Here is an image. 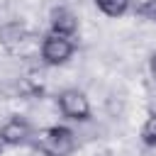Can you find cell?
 <instances>
[{"label": "cell", "mask_w": 156, "mask_h": 156, "mask_svg": "<svg viewBox=\"0 0 156 156\" xmlns=\"http://www.w3.org/2000/svg\"><path fill=\"white\" fill-rule=\"evenodd\" d=\"M32 146L44 156H71L76 149V136L68 127H44L32 134Z\"/></svg>", "instance_id": "cell-1"}, {"label": "cell", "mask_w": 156, "mask_h": 156, "mask_svg": "<svg viewBox=\"0 0 156 156\" xmlns=\"http://www.w3.org/2000/svg\"><path fill=\"white\" fill-rule=\"evenodd\" d=\"M71 56H73V41H71V37L51 32V34H46L41 39V58L49 66H61Z\"/></svg>", "instance_id": "cell-2"}, {"label": "cell", "mask_w": 156, "mask_h": 156, "mask_svg": "<svg viewBox=\"0 0 156 156\" xmlns=\"http://www.w3.org/2000/svg\"><path fill=\"white\" fill-rule=\"evenodd\" d=\"M58 110L63 117H68L73 122H83L90 117V102L78 88H68L58 95Z\"/></svg>", "instance_id": "cell-3"}, {"label": "cell", "mask_w": 156, "mask_h": 156, "mask_svg": "<svg viewBox=\"0 0 156 156\" xmlns=\"http://www.w3.org/2000/svg\"><path fill=\"white\" fill-rule=\"evenodd\" d=\"M32 39H34V37L27 32V27H24L22 22H5V24L0 27V44H2L10 54H17L20 46L27 44V41H32Z\"/></svg>", "instance_id": "cell-4"}, {"label": "cell", "mask_w": 156, "mask_h": 156, "mask_svg": "<svg viewBox=\"0 0 156 156\" xmlns=\"http://www.w3.org/2000/svg\"><path fill=\"white\" fill-rule=\"evenodd\" d=\"M0 136L5 139L7 146H20V144L32 139V129H29V124L22 117H12V119H7L0 127Z\"/></svg>", "instance_id": "cell-5"}, {"label": "cell", "mask_w": 156, "mask_h": 156, "mask_svg": "<svg viewBox=\"0 0 156 156\" xmlns=\"http://www.w3.org/2000/svg\"><path fill=\"white\" fill-rule=\"evenodd\" d=\"M49 22H51V32L63 34V37H71V34H76V29H78V17H76L68 7H54Z\"/></svg>", "instance_id": "cell-6"}, {"label": "cell", "mask_w": 156, "mask_h": 156, "mask_svg": "<svg viewBox=\"0 0 156 156\" xmlns=\"http://www.w3.org/2000/svg\"><path fill=\"white\" fill-rule=\"evenodd\" d=\"M95 5L107 17H119L129 10V0H95Z\"/></svg>", "instance_id": "cell-7"}, {"label": "cell", "mask_w": 156, "mask_h": 156, "mask_svg": "<svg viewBox=\"0 0 156 156\" xmlns=\"http://www.w3.org/2000/svg\"><path fill=\"white\" fill-rule=\"evenodd\" d=\"M141 141L146 146H156V112L149 115V119L141 127Z\"/></svg>", "instance_id": "cell-8"}, {"label": "cell", "mask_w": 156, "mask_h": 156, "mask_svg": "<svg viewBox=\"0 0 156 156\" xmlns=\"http://www.w3.org/2000/svg\"><path fill=\"white\" fill-rule=\"evenodd\" d=\"M136 15L149 20V22H156V0H144L139 7H136Z\"/></svg>", "instance_id": "cell-9"}, {"label": "cell", "mask_w": 156, "mask_h": 156, "mask_svg": "<svg viewBox=\"0 0 156 156\" xmlns=\"http://www.w3.org/2000/svg\"><path fill=\"white\" fill-rule=\"evenodd\" d=\"M149 68H151V76H154V80H156V54L151 56V63H149Z\"/></svg>", "instance_id": "cell-10"}, {"label": "cell", "mask_w": 156, "mask_h": 156, "mask_svg": "<svg viewBox=\"0 0 156 156\" xmlns=\"http://www.w3.org/2000/svg\"><path fill=\"white\" fill-rule=\"evenodd\" d=\"M5 146H7V144H5V139L0 136V154H2V149H5Z\"/></svg>", "instance_id": "cell-11"}]
</instances>
